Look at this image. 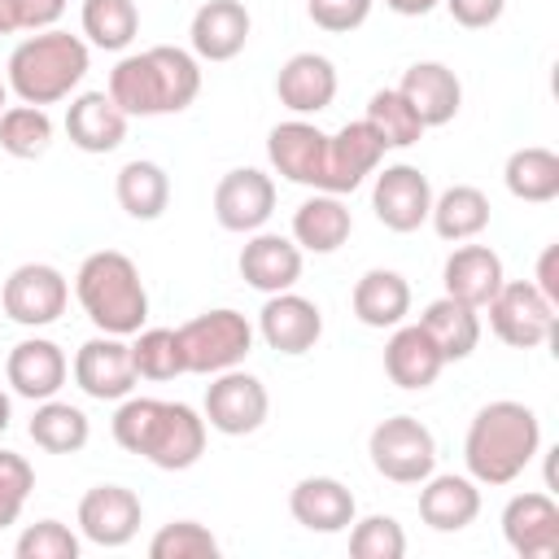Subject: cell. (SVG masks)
<instances>
[{
  "label": "cell",
  "mask_w": 559,
  "mask_h": 559,
  "mask_svg": "<svg viewBox=\"0 0 559 559\" xmlns=\"http://www.w3.org/2000/svg\"><path fill=\"white\" fill-rule=\"evenodd\" d=\"M205 428H210L205 415H197L188 402L127 393L122 406L114 411V441L162 472H188L205 454Z\"/></svg>",
  "instance_id": "1"
},
{
  "label": "cell",
  "mask_w": 559,
  "mask_h": 559,
  "mask_svg": "<svg viewBox=\"0 0 559 559\" xmlns=\"http://www.w3.org/2000/svg\"><path fill=\"white\" fill-rule=\"evenodd\" d=\"M349 555L354 559H402L406 555V533L393 515H354L349 524Z\"/></svg>",
  "instance_id": "41"
},
{
  "label": "cell",
  "mask_w": 559,
  "mask_h": 559,
  "mask_svg": "<svg viewBox=\"0 0 559 559\" xmlns=\"http://www.w3.org/2000/svg\"><path fill=\"white\" fill-rule=\"evenodd\" d=\"M428 218H432V231L441 240H454V245L476 240L489 227V197L480 188H472V183H454L441 197H432Z\"/></svg>",
  "instance_id": "32"
},
{
  "label": "cell",
  "mask_w": 559,
  "mask_h": 559,
  "mask_svg": "<svg viewBox=\"0 0 559 559\" xmlns=\"http://www.w3.org/2000/svg\"><path fill=\"white\" fill-rule=\"evenodd\" d=\"M502 183L515 201H528V205H546L559 197V157L542 144H528V148H515L502 166Z\"/></svg>",
  "instance_id": "33"
},
{
  "label": "cell",
  "mask_w": 559,
  "mask_h": 559,
  "mask_svg": "<svg viewBox=\"0 0 559 559\" xmlns=\"http://www.w3.org/2000/svg\"><path fill=\"white\" fill-rule=\"evenodd\" d=\"M74 297L83 314L109 336H135L148 319V293L135 262L118 249H96L74 275Z\"/></svg>",
  "instance_id": "4"
},
{
  "label": "cell",
  "mask_w": 559,
  "mask_h": 559,
  "mask_svg": "<svg viewBox=\"0 0 559 559\" xmlns=\"http://www.w3.org/2000/svg\"><path fill=\"white\" fill-rule=\"evenodd\" d=\"M179 332V349H183V371L192 376H218V371H231L249 358L253 349V328L240 310H205L197 319H188Z\"/></svg>",
  "instance_id": "6"
},
{
  "label": "cell",
  "mask_w": 559,
  "mask_h": 559,
  "mask_svg": "<svg viewBox=\"0 0 559 559\" xmlns=\"http://www.w3.org/2000/svg\"><path fill=\"white\" fill-rule=\"evenodd\" d=\"M542 450V419L533 406L498 397L480 406L463 437V463L476 485H511Z\"/></svg>",
  "instance_id": "3"
},
{
  "label": "cell",
  "mask_w": 559,
  "mask_h": 559,
  "mask_svg": "<svg viewBox=\"0 0 559 559\" xmlns=\"http://www.w3.org/2000/svg\"><path fill=\"white\" fill-rule=\"evenodd\" d=\"M537 293L550 301V306H559V245H546L542 249V258H537Z\"/></svg>",
  "instance_id": "47"
},
{
  "label": "cell",
  "mask_w": 559,
  "mask_h": 559,
  "mask_svg": "<svg viewBox=\"0 0 559 559\" xmlns=\"http://www.w3.org/2000/svg\"><path fill=\"white\" fill-rule=\"evenodd\" d=\"M253 17L240 0H205L192 13L188 39H192V57L201 61H231L245 44H249Z\"/></svg>",
  "instance_id": "20"
},
{
  "label": "cell",
  "mask_w": 559,
  "mask_h": 559,
  "mask_svg": "<svg viewBox=\"0 0 559 559\" xmlns=\"http://www.w3.org/2000/svg\"><path fill=\"white\" fill-rule=\"evenodd\" d=\"M26 432H31V441H35L39 450H48V454H79V450L87 445V437H92V424H87V415H83L79 406L48 397V402L35 406Z\"/></svg>",
  "instance_id": "35"
},
{
  "label": "cell",
  "mask_w": 559,
  "mask_h": 559,
  "mask_svg": "<svg viewBox=\"0 0 559 559\" xmlns=\"http://www.w3.org/2000/svg\"><path fill=\"white\" fill-rule=\"evenodd\" d=\"M197 92H201V66L192 52L175 44L131 52L109 70V96L127 118L179 114L197 100Z\"/></svg>",
  "instance_id": "2"
},
{
  "label": "cell",
  "mask_w": 559,
  "mask_h": 559,
  "mask_svg": "<svg viewBox=\"0 0 559 559\" xmlns=\"http://www.w3.org/2000/svg\"><path fill=\"white\" fill-rule=\"evenodd\" d=\"M349 306L362 328H397L411 314V284L389 266H371L358 275Z\"/></svg>",
  "instance_id": "29"
},
{
  "label": "cell",
  "mask_w": 559,
  "mask_h": 559,
  "mask_svg": "<svg viewBox=\"0 0 559 559\" xmlns=\"http://www.w3.org/2000/svg\"><path fill=\"white\" fill-rule=\"evenodd\" d=\"M419 328L432 336V345L441 349L445 362H463L476 345H480V319L472 306L454 301V297H437L424 306L419 314Z\"/></svg>",
  "instance_id": "31"
},
{
  "label": "cell",
  "mask_w": 559,
  "mask_h": 559,
  "mask_svg": "<svg viewBox=\"0 0 559 559\" xmlns=\"http://www.w3.org/2000/svg\"><path fill=\"white\" fill-rule=\"evenodd\" d=\"M74 384L96 402H122L140 384L135 362H131V345L122 336H109V332L83 341L74 354Z\"/></svg>",
  "instance_id": "11"
},
{
  "label": "cell",
  "mask_w": 559,
  "mask_h": 559,
  "mask_svg": "<svg viewBox=\"0 0 559 559\" xmlns=\"http://www.w3.org/2000/svg\"><path fill=\"white\" fill-rule=\"evenodd\" d=\"M384 157V144L380 135L358 118V122H345L336 135H328L323 144V175H319V192H354L367 175H376Z\"/></svg>",
  "instance_id": "14"
},
{
  "label": "cell",
  "mask_w": 559,
  "mask_h": 559,
  "mask_svg": "<svg viewBox=\"0 0 559 559\" xmlns=\"http://www.w3.org/2000/svg\"><path fill=\"white\" fill-rule=\"evenodd\" d=\"M140 31V9L135 0H83V35L105 48L122 52Z\"/></svg>",
  "instance_id": "38"
},
{
  "label": "cell",
  "mask_w": 559,
  "mask_h": 559,
  "mask_svg": "<svg viewBox=\"0 0 559 559\" xmlns=\"http://www.w3.org/2000/svg\"><path fill=\"white\" fill-rule=\"evenodd\" d=\"M445 9H450V17H454L459 26L485 31V26H493V22L502 17L507 0H445Z\"/></svg>",
  "instance_id": "45"
},
{
  "label": "cell",
  "mask_w": 559,
  "mask_h": 559,
  "mask_svg": "<svg viewBox=\"0 0 559 559\" xmlns=\"http://www.w3.org/2000/svg\"><path fill=\"white\" fill-rule=\"evenodd\" d=\"M240 280L258 293H284L301 280V249L280 231H253L240 249Z\"/></svg>",
  "instance_id": "23"
},
{
  "label": "cell",
  "mask_w": 559,
  "mask_h": 559,
  "mask_svg": "<svg viewBox=\"0 0 559 559\" xmlns=\"http://www.w3.org/2000/svg\"><path fill=\"white\" fill-rule=\"evenodd\" d=\"M502 258L489 249V245H459L445 266H441V284H445V297L472 306V310H485L493 301V293L502 288Z\"/></svg>",
  "instance_id": "25"
},
{
  "label": "cell",
  "mask_w": 559,
  "mask_h": 559,
  "mask_svg": "<svg viewBox=\"0 0 559 559\" xmlns=\"http://www.w3.org/2000/svg\"><path fill=\"white\" fill-rule=\"evenodd\" d=\"M4 376L13 384L17 397H31V402H48L57 397V389L66 384L70 376V362L61 354L57 341L48 336H26L9 349V362H4Z\"/></svg>",
  "instance_id": "18"
},
{
  "label": "cell",
  "mask_w": 559,
  "mask_h": 559,
  "mask_svg": "<svg viewBox=\"0 0 559 559\" xmlns=\"http://www.w3.org/2000/svg\"><path fill=\"white\" fill-rule=\"evenodd\" d=\"M114 192H118V205H122L131 218L153 223V218H162L166 205H170V175H166L157 162L135 157V162H127V166L118 170Z\"/></svg>",
  "instance_id": "34"
},
{
  "label": "cell",
  "mask_w": 559,
  "mask_h": 559,
  "mask_svg": "<svg viewBox=\"0 0 559 559\" xmlns=\"http://www.w3.org/2000/svg\"><path fill=\"white\" fill-rule=\"evenodd\" d=\"M266 411H271V397H266V384L240 367L231 371H218L205 389V424L223 437H249L266 424Z\"/></svg>",
  "instance_id": "10"
},
{
  "label": "cell",
  "mask_w": 559,
  "mask_h": 559,
  "mask_svg": "<svg viewBox=\"0 0 559 559\" xmlns=\"http://www.w3.org/2000/svg\"><path fill=\"white\" fill-rule=\"evenodd\" d=\"M323 144H328V135H323L314 122L288 118V122L271 127V135H266V157H271L275 175H284L288 183L319 188V175H323Z\"/></svg>",
  "instance_id": "19"
},
{
  "label": "cell",
  "mask_w": 559,
  "mask_h": 559,
  "mask_svg": "<svg viewBox=\"0 0 559 559\" xmlns=\"http://www.w3.org/2000/svg\"><path fill=\"white\" fill-rule=\"evenodd\" d=\"M131 362L140 380H175L183 376V349L175 328H144L131 341Z\"/></svg>",
  "instance_id": "39"
},
{
  "label": "cell",
  "mask_w": 559,
  "mask_h": 559,
  "mask_svg": "<svg viewBox=\"0 0 559 559\" xmlns=\"http://www.w3.org/2000/svg\"><path fill=\"white\" fill-rule=\"evenodd\" d=\"M371 210L376 218L389 227V231H415L428 223V210H432V183L419 166H384L376 175V188H371Z\"/></svg>",
  "instance_id": "15"
},
{
  "label": "cell",
  "mask_w": 559,
  "mask_h": 559,
  "mask_svg": "<svg viewBox=\"0 0 559 559\" xmlns=\"http://www.w3.org/2000/svg\"><path fill=\"white\" fill-rule=\"evenodd\" d=\"M9 31H17V22H13V0H0V35H9Z\"/></svg>",
  "instance_id": "49"
},
{
  "label": "cell",
  "mask_w": 559,
  "mask_h": 559,
  "mask_svg": "<svg viewBox=\"0 0 559 559\" xmlns=\"http://www.w3.org/2000/svg\"><path fill=\"white\" fill-rule=\"evenodd\" d=\"M362 122L380 135L384 148H411V144H419V135L428 131V127L419 122V114L402 100L397 87H380V92L367 100V118H362Z\"/></svg>",
  "instance_id": "36"
},
{
  "label": "cell",
  "mask_w": 559,
  "mask_h": 559,
  "mask_svg": "<svg viewBox=\"0 0 559 559\" xmlns=\"http://www.w3.org/2000/svg\"><path fill=\"white\" fill-rule=\"evenodd\" d=\"M31 489H35V467H31L22 454L0 450V528L17 524V515H22L26 498H31Z\"/></svg>",
  "instance_id": "43"
},
{
  "label": "cell",
  "mask_w": 559,
  "mask_h": 559,
  "mask_svg": "<svg viewBox=\"0 0 559 559\" xmlns=\"http://www.w3.org/2000/svg\"><path fill=\"white\" fill-rule=\"evenodd\" d=\"M441 367H445V358L419 323H397L393 328V336L384 345V376L397 389H428L441 376Z\"/></svg>",
  "instance_id": "27"
},
{
  "label": "cell",
  "mask_w": 559,
  "mask_h": 559,
  "mask_svg": "<svg viewBox=\"0 0 559 559\" xmlns=\"http://www.w3.org/2000/svg\"><path fill=\"white\" fill-rule=\"evenodd\" d=\"M66 301H70V284L57 266L48 262H22L9 271L4 288H0V306L13 323L22 328H48L66 314Z\"/></svg>",
  "instance_id": "9"
},
{
  "label": "cell",
  "mask_w": 559,
  "mask_h": 559,
  "mask_svg": "<svg viewBox=\"0 0 559 559\" xmlns=\"http://www.w3.org/2000/svg\"><path fill=\"white\" fill-rule=\"evenodd\" d=\"M66 135L83 153H114L127 140V114L109 92H83L66 109Z\"/></svg>",
  "instance_id": "26"
},
{
  "label": "cell",
  "mask_w": 559,
  "mask_h": 559,
  "mask_svg": "<svg viewBox=\"0 0 559 559\" xmlns=\"http://www.w3.org/2000/svg\"><path fill=\"white\" fill-rule=\"evenodd\" d=\"M61 13H66V0H13L17 31H52Z\"/></svg>",
  "instance_id": "46"
},
{
  "label": "cell",
  "mask_w": 559,
  "mask_h": 559,
  "mask_svg": "<svg viewBox=\"0 0 559 559\" xmlns=\"http://www.w3.org/2000/svg\"><path fill=\"white\" fill-rule=\"evenodd\" d=\"M502 537L520 559L559 555V502L550 493H515L502 507Z\"/></svg>",
  "instance_id": "17"
},
{
  "label": "cell",
  "mask_w": 559,
  "mask_h": 559,
  "mask_svg": "<svg viewBox=\"0 0 559 559\" xmlns=\"http://www.w3.org/2000/svg\"><path fill=\"white\" fill-rule=\"evenodd\" d=\"M275 96L293 114H323L336 100V66L323 52H293L275 74Z\"/></svg>",
  "instance_id": "21"
},
{
  "label": "cell",
  "mask_w": 559,
  "mask_h": 559,
  "mask_svg": "<svg viewBox=\"0 0 559 559\" xmlns=\"http://www.w3.org/2000/svg\"><path fill=\"white\" fill-rule=\"evenodd\" d=\"M214 555H218V542L197 520H170L148 542V559H214Z\"/></svg>",
  "instance_id": "40"
},
{
  "label": "cell",
  "mask_w": 559,
  "mask_h": 559,
  "mask_svg": "<svg viewBox=\"0 0 559 559\" xmlns=\"http://www.w3.org/2000/svg\"><path fill=\"white\" fill-rule=\"evenodd\" d=\"M258 332H262V341H266L275 354L297 358V354H310V349L319 345V336H323V314H319V306H314L310 297L284 288V293H271L266 306L258 310Z\"/></svg>",
  "instance_id": "16"
},
{
  "label": "cell",
  "mask_w": 559,
  "mask_h": 559,
  "mask_svg": "<svg viewBox=\"0 0 559 559\" xmlns=\"http://www.w3.org/2000/svg\"><path fill=\"white\" fill-rule=\"evenodd\" d=\"M288 511L310 533H345L358 515V502L336 476H306V480L293 485Z\"/></svg>",
  "instance_id": "24"
},
{
  "label": "cell",
  "mask_w": 559,
  "mask_h": 559,
  "mask_svg": "<svg viewBox=\"0 0 559 559\" xmlns=\"http://www.w3.org/2000/svg\"><path fill=\"white\" fill-rule=\"evenodd\" d=\"M485 310L493 336L511 349H537L555 336V306L537 293L533 280H502V288Z\"/></svg>",
  "instance_id": "8"
},
{
  "label": "cell",
  "mask_w": 559,
  "mask_h": 559,
  "mask_svg": "<svg viewBox=\"0 0 559 559\" xmlns=\"http://www.w3.org/2000/svg\"><path fill=\"white\" fill-rule=\"evenodd\" d=\"M275 210V179L258 166H236L214 188V218L223 231H262V223Z\"/></svg>",
  "instance_id": "12"
},
{
  "label": "cell",
  "mask_w": 559,
  "mask_h": 559,
  "mask_svg": "<svg viewBox=\"0 0 559 559\" xmlns=\"http://www.w3.org/2000/svg\"><path fill=\"white\" fill-rule=\"evenodd\" d=\"M13 555L17 559H79V537L61 520H39L17 537Z\"/></svg>",
  "instance_id": "42"
},
{
  "label": "cell",
  "mask_w": 559,
  "mask_h": 559,
  "mask_svg": "<svg viewBox=\"0 0 559 559\" xmlns=\"http://www.w3.org/2000/svg\"><path fill=\"white\" fill-rule=\"evenodd\" d=\"M4 96H9V83H4V79H0V114H4V109H9V105H4Z\"/></svg>",
  "instance_id": "51"
},
{
  "label": "cell",
  "mask_w": 559,
  "mask_h": 559,
  "mask_svg": "<svg viewBox=\"0 0 559 559\" xmlns=\"http://www.w3.org/2000/svg\"><path fill=\"white\" fill-rule=\"evenodd\" d=\"M9 419H13V402H9V393L0 389V432L9 428Z\"/></svg>",
  "instance_id": "50"
},
{
  "label": "cell",
  "mask_w": 559,
  "mask_h": 559,
  "mask_svg": "<svg viewBox=\"0 0 559 559\" xmlns=\"http://www.w3.org/2000/svg\"><path fill=\"white\" fill-rule=\"evenodd\" d=\"M354 231V218L336 192H314L293 214V245L306 253H336Z\"/></svg>",
  "instance_id": "30"
},
{
  "label": "cell",
  "mask_w": 559,
  "mask_h": 559,
  "mask_svg": "<svg viewBox=\"0 0 559 559\" xmlns=\"http://www.w3.org/2000/svg\"><path fill=\"white\" fill-rule=\"evenodd\" d=\"M393 13H402V17H424V13H432L441 0H384Z\"/></svg>",
  "instance_id": "48"
},
{
  "label": "cell",
  "mask_w": 559,
  "mask_h": 559,
  "mask_svg": "<svg viewBox=\"0 0 559 559\" xmlns=\"http://www.w3.org/2000/svg\"><path fill=\"white\" fill-rule=\"evenodd\" d=\"M87 74V44L70 31H35L9 52V87L22 105H57Z\"/></svg>",
  "instance_id": "5"
},
{
  "label": "cell",
  "mask_w": 559,
  "mask_h": 559,
  "mask_svg": "<svg viewBox=\"0 0 559 559\" xmlns=\"http://www.w3.org/2000/svg\"><path fill=\"white\" fill-rule=\"evenodd\" d=\"M371 467L393 485H419L437 467V441L415 415H389L367 437Z\"/></svg>",
  "instance_id": "7"
},
{
  "label": "cell",
  "mask_w": 559,
  "mask_h": 559,
  "mask_svg": "<svg viewBox=\"0 0 559 559\" xmlns=\"http://www.w3.org/2000/svg\"><path fill=\"white\" fill-rule=\"evenodd\" d=\"M52 144V118L39 105H9L0 114V148L17 162L44 157Z\"/></svg>",
  "instance_id": "37"
},
{
  "label": "cell",
  "mask_w": 559,
  "mask_h": 559,
  "mask_svg": "<svg viewBox=\"0 0 559 559\" xmlns=\"http://www.w3.org/2000/svg\"><path fill=\"white\" fill-rule=\"evenodd\" d=\"M367 17H371V0H310V22L332 35L358 31Z\"/></svg>",
  "instance_id": "44"
},
{
  "label": "cell",
  "mask_w": 559,
  "mask_h": 559,
  "mask_svg": "<svg viewBox=\"0 0 559 559\" xmlns=\"http://www.w3.org/2000/svg\"><path fill=\"white\" fill-rule=\"evenodd\" d=\"M419 520L437 533H459L480 515V489L472 476H428L419 480Z\"/></svg>",
  "instance_id": "28"
},
{
  "label": "cell",
  "mask_w": 559,
  "mask_h": 559,
  "mask_svg": "<svg viewBox=\"0 0 559 559\" xmlns=\"http://www.w3.org/2000/svg\"><path fill=\"white\" fill-rule=\"evenodd\" d=\"M397 92H402V100L419 114L424 127H445V122H454V114H459V105H463V83H459V74H454L450 66H441V61H415V66L402 74Z\"/></svg>",
  "instance_id": "22"
},
{
  "label": "cell",
  "mask_w": 559,
  "mask_h": 559,
  "mask_svg": "<svg viewBox=\"0 0 559 559\" xmlns=\"http://www.w3.org/2000/svg\"><path fill=\"white\" fill-rule=\"evenodd\" d=\"M140 520H144V507L127 485H92L79 498V533L92 546H105V550L127 546L140 533Z\"/></svg>",
  "instance_id": "13"
}]
</instances>
